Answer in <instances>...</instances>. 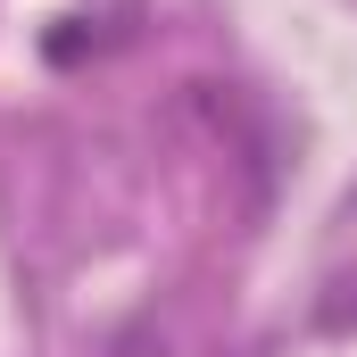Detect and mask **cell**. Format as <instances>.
Listing matches in <instances>:
<instances>
[{
    "label": "cell",
    "instance_id": "6da1fadb",
    "mask_svg": "<svg viewBox=\"0 0 357 357\" xmlns=\"http://www.w3.org/2000/svg\"><path fill=\"white\" fill-rule=\"evenodd\" d=\"M116 357H150V333H125V341H116Z\"/></svg>",
    "mask_w": 357,
    "mask_h": 357
}]
</instances>
